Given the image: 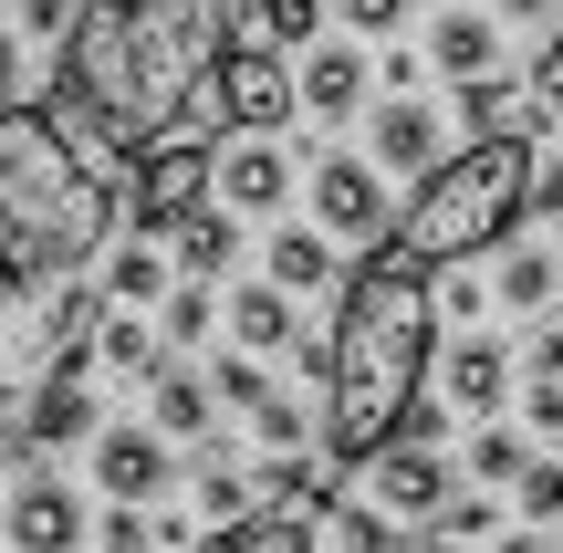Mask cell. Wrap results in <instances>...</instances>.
Wrapping results in <instances>:
<instances>
[{
    "instance_id": "cell-1",
    "label": "cell",
    "mask_w": 563,
    "mask_h": 553,
    "mask_svg": "<svg viewBox=\"0 0 563 553\" xmlns=\"http://www.w3.org/2000/svg\"><path fill=\"white\" fill-rule=\"evenodd\" d=\"M241 21L251 0H84L74 32L53 42V95L42 104L95 157L136 167L178 125L209 115V74H220Z\"/></svg>"
},
{
    "instance_id": "cell-2",
    "label": "cell",
    "mask_w": 563,
    "mask_h": 553,
    "mask_svg": "<svg viewBox=\"0 0 563 553\" xmlns=\"http://www.w3.org/2000/svg\"><path fill=\"white\" fill-rule=\"evenodd\" d=\"M428 366H439V272L407 241H386V251H365V272L334 303V376H323L313 450L334 471H365L386 439H407Z\"/></svg>"
},
{
    "instance_id": "cell-3",
    "label": "cell",
    "mask_w": 563,
    "mask_h": 553,
    "mask_svg": "<svg viewBox=\"0 0 563 553\" xmlns=\"http://www.w3.org/2000/svg\"><path fill=\"white\" fill-rule=\"evenodd\" d=\"M125 230V167L95 157L53 104H0V251L21 272H95Z\"/></svg>"
},
{
    "instance_id": "cell-4",
    "label": "cell",
    "mask_w": 563,
    "mask_h": 553,
    "mask_svg": "<svg viewBox=\"0 0 563 553\" xmlns=\"http://www.w3.org/2000/svg\"><path fill=\"white\" fill-rule=\"evenodd\" d=\"M532 167H543V136H532L522 115H511V125H481L460 157H439L418 178V199L397 209V241L418 251L428 272H460V262H481V251L522 241V220H532Z\"/></svg>"
},
{
    "instance_id": "cell-5",
    "label": "cell",
    "mask_w": 563,
    "mask_h": 553,
    "mask_svg": "<svg viewBox=\"0 0 563 553\" xmlns=\"http://www.w3.org/2000/svg\"><path fill=\"white\" fill-rule=\"evenodd\" d=\"M209 115H220V136H282L302 115V74H292V53H282L262 21L230 32L220 74H209Z\"/></svg>"
},
{
    "instance_id": "cell-6",
    "label": "cell",
    "mask_w": 563,
    "mask_h": 553,
    "mask_svg": "<svg viewBox=\"0 0 563 553\" xmlns=\"http://www.w3.org/2000/svg\"><path fill=\"white\" fill-rule=\"evenodd\" d=\"M209 178H220V146H209L199 125H178V136H167L157 157H136V178H125V230L167 241V230H178V209L209 199Z\"/></svg>"
},
{
    "instance_id": "cell-7",
    "label": "cell",
    "mask_w": 563,
    "mask_h": 553,
    "mask_svg": "<svg viewBox=\"0 0 563 553\" xmlns=\"http://www.w3.org/2000/svg\"><path fill=\"white\" fill-rule=\"evenodd\" d=\"M302 188H313V220L334 230L344 251H386L397 241V209H386V167L376 157H313Z\"/></svg>"
},
{
    "instance_id": "cell-8",
    "label": "cell",
    "mask_w": 563,
    "mask_h": 553,
    "mask_svg": "<svg viewBox=\"0 0 563 553\" xmlns=\"http://www.w3.org/2000/svg\"><path fill=\"white\" fill-rule=\"evenodd\" d=\"M84 491L63 471H32V480H11V501H0V543L11 553H84Z\"/></svg>"
},
{
    "instance_id": "cell-9",
    "label": "cell",
    "mask_w": 563,
    "mask_h": 553,
    "mask_svg": "<svg viewBox=\"0 0 563 553\" xmlns=\"http://www.w3.org/2000/svg\"><path fill=\"white\" fill-rule=\"evenodd\" d=\"M95 491L104 501H167L178 491V439L146 418V429H95Z\"/></svg>"
},
{
    "instance_id": "cell-10",
    "label": "cell",
    "mask_w": 563,
    "mask_h": 553,
    "mask_svg": "<svg viewBox=\"0 0 563 553\" xmlns=\"http://www.w3.org/2000/svg\"><path fill=\"white\" fill-rule=\"evenodd\" d=\"M292 178H302V157H292L282 136H230V146H220V178H209V199L241 209V220H282Z\"/></svg>"
},
{
    "instance_id": "cell-11",
    "label": "cell",
    "mask_w": 563,
    "mask_h": 553,
    "mask_svg": "<svg viewBox=\"0 0 563 553\" xmlns=\"http://www.w3.org/2000/svg\"><path fill=\"white\" fill-rule=\"evenodd\" d=\"M95 397H104V387H95V355L53 366V376L32 387V408H21V450H95V429H104Z\"/></svg>"
},
{
    "instance_id": "cell-12",
    "label": "cell",
    "mask_w": 563,
    "mask_h": 553,
    "mask_svg": "<svg viewBox=\"0 0 563 553\" xmlns=\"http://www.w3.org/2000/svg\"><path fill=\"white\" fill-rule=\"evenodd\" d=\"M365 491H376L397 522H439V501L460 491V480H449L439 439H418V429H407V439H386V450L365 460Z\"/></svg>"
},
{
    "instance_id": "cell-13",
    "label": "cell",
    "mask_w": 563,
    "mask_h": 553,
    "mask_svg": "<svg viewBox=\"0 0 563 553\" xmlns=\"http://www.w3.org/2000/svg\"><path fill=\"white\" fill-rule=\"evenodd\" d=\"M302 115L313 125H344L365 104V84H376V53H355V42H302Z\"/></svg>"
},
{
    "instance_id": "cell-14",
    "label": "cell",
    "mask_w": 563,
    "mask_h": 553,
    "mask_svg": "<svg viewBox=\"0 0 563 553\" xmlns=\"http://www.w3.org/2000/svg\"><path fill=\"white\" fill-rule=\"evenodd\" d=\"M501 53H511V21L501 11H439V21H428V74H449V84L501 74Z\"/></svg>"
},
{
    "instance_id": "cell-15",
    "label": "cell",
    "mask_w": 563,
    "mask_h": 553,
    "mask_svg": "<svg viewBox=\"0 0 563 553\" xmlns=\"http://www.w3.org/2000/svg\"><path fill=\"white\" fill-rule=\"evenodd\" d=\"M146 418H157L167 439H188V450H199V439L220 429V387H209V376H188V355L167 345L157 366H146Z\"/></svg>"
},
{
    "instance_id": "cell-16",
    "label": "cell",
    "mask_w": 563,
    "mask_h": 553,
    "mask_svg": "<svg viewBox=\"0 0 563 553\" xmlns=\"http://www.w3.org/2000/svg\"><path fill=\"white\" fill-rule=\"evenodd\" d=\"M439 387H449V408H460V418H501V397H511V345H501V334H460L449 366H439Z\"/></svg>"
},
{
    "instance_id": "cell-17",
    "label": "cell",
    "mask_w": 563,
    "mask_h": 553,
    "mask_svg": "<svg viewBox=\"0 0 563 553\" xmlns=\"http://www.w3.org/2000/svg\"><path fill=\"white\" fill-rule=\"evenodd\" d=\"M439 104L428 95H386L376 104V167H397V178H428V167H439Z\"/></svg>"
},
{
    "instance_id": "cell-18",
    "label": "cell",
    "mask_w": 563,
    "mask_h": 553,
    "mask_svg": "<svg viewBox=\"0 0 563 553\" xmlns=\"http://www.w3.org/2000/svg\"><path fill=\"white\" fill-rule=\"evenodd\" d=\"M262 272H272L282 292H334V283H344L334 230H323V220H282L272 241H262Z\"/></svg>"
},
{
    "instance_id": "cell-19",
    "label": "cell",
    "mask_w": 563,
    "mask_h": 553,
    "mask_svg": "<svg viewBox=\"0 0 563 553\" xmlns=\"http://www.w3.org/2000/svg\"><path fill=\"white\" fill-rule=\"evenodd\" d=\"M167 262H178L188 283H220V272L241 262V209H220V199L178 209V230H167Z\"/></svg>"
},
{
    "instance_id": "cell-20",
    "label": "cell",
    "mask_w": 563,
    "mask_h": 553,
    "mask_svg": "<svg viewBox=\"0 0 563 553\" xmlns=\"http://www.w3.org/2000/svg\"><path fill=\"white\" fill-rule=\"evenodd\" d=\"M292 303H302V292H282L262 272V283H241L220 303V324H230V345H251V355H292Z\"/></svg>"
},
{
    "instance_id": "cell-21",
    "label": "cell",
    "mask_w": 563,
    "mask_h": 553,
    "mask_svg": "<svg viewBox=\"0 0 563 553\" xmlns=\"http://www.w3.org/2000/svg\"><path fill=\"white\" fill-rule=\"evenodd\" d=\"M188 501H199L209 522H241V512H262V471H241L230 450H209V439H199V471H188Z\"/></svg>"
},
{
    "instance_id": "cell-22",
    "label": "cell",
    "mask_w": 563,
    "mask_h": 553,
    "mask_svg": "<svg viewBox=\"0 0 563 553\" xmlns=\"http://www.w3.org/2000/svg\"><path fill=\"white\" fill-rule=\"evenodd\" d=\"M167 283H178V262H167V241H115L104 251V292H115V303H167Z\"/></svg>"
},
{
    "instance_id": "cell-23",
    "label": "cell",
    "mask_w": 563,
    "mask_h": 553,
    "mask_svg": "<svg viewBox=\"0 0 563 553\" xmlns=\"http://www.w3.org/2000/svg\"><path fill=\"white\" fill-rule=\"evenodd\" d=\"M209 553H313V522L282 512V501H262V512L220 522V533H209Z\"/></svg>"
},
{
    "instance_id": "cell-24",
    "label": "cell",
    "mask_w": 563,
    "mask_h": 553,
    "mask_svg": "<svg viewBox=\"0 0 563 553\" xmlns=\"http://www.w3.org/2000/svg\"><path fill=\"white\" fill-rule=\"evenodd\" d=\"M84 355H95V376H146L167 355V334L136 324V313H95V345H84Z\"/></svg>"
},
{
    "instance_id": "cell-25",
    "label": "cell",
    "mask_w": 563,
    "mask_h": 553,
    "mask_svg": "<svg viewBox=\"0 0 563 553\" xmlns=\"http://www.w3.org/2000/svg\"><path fill=\"white\" fill-rule=\"evenodd\" d=\"M553 251H532V241H501V272H490V303H511V313H543L553 303Z\"/></svg>"
},
{
    "instance_id": "cell-26",
    "label": "cell",
    "mask_w": 563,
    "mask_h": 553,
    "mask_svg": "<svg viewBox=\"0 0 563 553\" xmlns=\"http://www.w3.org/2000/svg\"><path fill=\"white\" fill-rule=\"evenodd\" d=\"M522 125H532V136H563V11H553V42L532 53V84H522Z\"/></svg>"
},
{
    "instance_id": "cell-27",
    "label": "cell",
    "mask_w": 563,
    "mask_h": 553,
    "mask_svg": "<svg viewBox=\"0 0 563 553\" xmlns=\"http://www.w3.org/2000/svg\"><path fill=\"white\" fill-rule=\"evenodd\" d=\"M209 324H220V303H209V283H188V272H178V283H167V303H157V334H167V345H209Z\"/></svg>"
},
{
    "instance_id": "cell-28",
    "label": "cell",
    "mask_w": 563,
    "mask_h": 553,
    "mask_svg": "<svg viewBox=\"0 0 563 553\" xmlns=\"http://www.w3.org/2000/svg\"><path fill=\"white\" fill-rule=\"evenodd\" d=\"M251 21L282 42V53H302V42H323V21H334V0H251Z\"/></svg>"
},
{
    "instance_id": "cell-29",
    "label": "cell",
    "mask_w": 563,
    "mask_h": 553,
    "mask_svg": "<svg viewBox=\"0 0 563 553\" xmlns=\"http://www.w3.org/2000/svg\"><path fill=\"white\" fill-rule=\"evenodd\" d=\"M323 522H334V553H397V512H386V501H355V512L334 501Z\"/></svg>"
},
{
    "instance_id": "cell-30",
    "label": "cell",
    "mask_w": 563,
    "mask_h": 553,
    "mask_svg": "<svg viewBox=\"0 0 563 553\" xmlns=\"http://www.w3.org/2000/svg\"><path fill=\"white\" fill-rule=\"evenodd\" d=\"M428 533H449V543H490V533H501V501H490V480H481V491H449Z\"/></svg>"
},
{
    "instance_id": "cell-31",
    "label": "cell",
    "mask_w": 563,
    "mask_h": 553,
    "mask_svg": "<svg viewBox=\"0 0 563 553\" xmlns=\"http://www.w3.org/2000/svg\"><path fill=\"white\" fill-rule=\"evenodd\" d=\"M241 418H251V439H272V450H313V418H302V408H292L282 387H262V397H251Z\"/></svg>"
},
{
    "instance_id": "cell-32",
    "label": "cell",
    "mask_w": 563,
    "mask_h": 553,
    "mask_svg": "<svg viewBox=\"0 0 563 553\" xmlns=\"http://www.w3.org/2000/svg\"><path fill=\"white\" fill-rule=\"evenodd\" d=\"M522 439H511V429H490V418H481V439H470V480H490V491H511V480H522Z\"/></svg>"
},
{
    "instance_id": "cell-33",
    "label": "cell",
    "mask_w": 563,
    "mask_h": 553,
    "mask_svg": "<svg viewBox=\"0 0 563 553\" xmlns=\"http://www.w3.org/2000/svg\"><path fill=\"white\" fill-rule=\"evenodd\" d=\"M511 501H522V522H563V460H522Z\"/></svg>"
},
{
    "instance_id": "cell-34",
    "label": "cell",
    "mask_w": 563,
    "mask_h": 553,
    "mask_svg": "<svg viewBox=\"0 0 563 553\" xmlns=\"http://www.w3.org/2000/svg\"><path fill=\"white\" fill-rule=\"evenodd\" d=\"M511 115H522V95H511L501 74H481V84H460V125H470V136H481V125H511Z\"/></svg>"
},
{
    "instance_id": "cell-35",
    "label": "cell",
    "mask_w": 563,
    "mask_h": 553,
    "mask_svg": "<svg viewBox=\"0 0 563 553\" xmlns=\"http://www.w3.org/2000/svg\"><path fill=\"white\" fill-rule=\"evenodd\" d=\"M74 11H84V0H11V32H21V42H42V53H53V42L74 32Z\"/></svg>"
},
{
    "instance_id": "cell-36",
    "label": "cell",
    "mask_w": 563,
    "mask_h": 553,
    "mask_svg": "<svg viewBox=\"0 0 563 553\" xmlns=\"http://www.w3.org/2000/svg\"><path fill=\"white\" fill-rule=\"evenodd\" d=\"M407 11H418V0H334V21H344V32H365V42L407 32Z\"/></svg>"
},
{
    "instance_id": "cell-37",
    "label": "cell",
    "mask_w": 563,
    "mask_h": 553,
    "mask_svg": "<svg viewBox=\"0 0 563 553\" xmlns=\"http://www.w3.org/2000/svg\"><path fill=\"white\" fill-rule=\"evenodd\" d=\"M209 387H220V408H251V397H262V355H251V345H230L220 366H209Z\"/></svg>"
},
{
    "instance_id": "cell-38",
    "label": "cell",
    "mask_w": 563,
    "mask_h": 553,
    "mask_svg": "<svg viewBox=\"0 0 563 553\" xmlns=\"http://www.w3.org/2000/svg\"><path fill=\"white\" fill-rule=\"evenodd\" d=\"M522 418H532V439H563V376L532 366V387H522Z\"/></svg>"
},
{
    "instance_id": "cell-39",
    "label": "cell",
    "mask_w": 563,
    "mask_h": 553,
    "mask_svg": "<svg viewBox=\"0 0 563 553\" xmlns=\"http://www.w3.org/2000/svg\"><path fill=\"white\" fill-rule=\"evenodd\" d=\"M376 74H386V95H418V84H428V53H376Z\"/></svg>"
},
{
    "instance_id": "cell-40",
    "label": "cell",
    "mask_w": 563,
    "mask_h": 553,
    "mask_svg": "<svg viewBox=\"0 0 563 553\" xmlns=\"http://www.w3.org/2000/svg\"><path fill=\"white\" fill-rule=\"evenodd\" d=\"M532 220H563V157L532 167Z\"/></svg>"
},
{
    "instance_id": "cell-41",
    "label": "cell",
    "mask_w": 563,
    "mask_h": 553,
    "mask_svg": "<svg viewBox=\"0 0 563 553\" xmlns=\"http://www.w3.org/2000/svg\"><path fill=\"white\" fill-rule=\"evenodd\" d=\"M481 553H553V522H522V533H490Z\"/></svg>"
},
{
    "instance_id": "cell-42",
    "label": "cell",
    "mask_w": 563,
    "mask_h": 553,
    "mask_svg": "<svg viewBox=\"0 0 563 553\" xmlns=\"http://www.w3.org/2000/svg\"><path fill=\"white\" fill-rule=\"evenodd\" d=\"M532 366H543V376H563V324H543V334H532Z\"/></svg>"
},
{
    "instance_id": "cell-43",
    "label": "cell",
    "mask_w": 563,
    "mask_h": 553,
    "mask_svg": "<svg viewBox=\"0 0 563 553\" xmlns=\"http://www.w3.org/2000/svg\"><path fill=\"white\" fill-rule=\"evenodd\" d=\"M490 11H501V21H553L563 0H490Z\"/></svg>"
},
{
    "instance_id": "cell-44",
    "label": "cell",
    "mask_w": 563,
    "mask_h": 553,
    "mask_svg": "<svg viewBox=\"0 0 563 553\" xmlns=\"http://www.w3.org/2000/svg\"><path fill=\"white\" fill-rule=\"evenodd\" d=\"M418 553H481V543H449V533H439V543H418Z\"/></svg>"
},
{
    "instance_id": "cell-45",
    "label": "cell",
    "mask_w": 563,
    "mask_h": 553,
    "mask_svg": "<svg viewBox=\"0 0 563 553\" xmlns=\"http://www.w3.org/2000/svg\"><path fill=\"white\" fill-rule=\"evenodd\" d=\"M0 553H11V543H0Z\"/></svg>"
}]
</instances>
